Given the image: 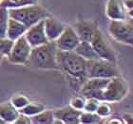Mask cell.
Segmentation results:
<instances>
[{
	"instance_id": "6da1fadb",
	"label": "cell",
	"mask_w": 133,
	"mask_h": 124,
	"mask_svg": "<svg viewBox=\"0 0 133 124\" xmlns=\"http://www.w3.org/2000/svg\"><path fill=\"white\" fill-rule=\"evenodd\" d=\"M55 41H50L39 47H32L27 65L39 69H59L57 63Z\"/></svg>"
},
{
	"instance_id": "7a4b0ae2",
	"label": "cell",
	"mask_w": 133,
	"mask_h": 124,
	"mask_svg": "<svg viewBox=\"0 0 133 124\" xmlns=\"http://www.w3.org/2000/svg\"><path fill=\"white\" fill-rule=\"evenodd\" d=\"M57 63L59 69L65 72L69 77L81 79L86 81L87 77V64L88 61L74 50L71 51H62L57 52Z\"/></svg>"
},
{
	"instance_id": "3957f363",
	"label": "cell",
	"mask_w": 133,
	"mask_h": 124,
	"mask_svg": "<svg viewBox=\"0 0 133 124\" xmlns=\"http://www.w3.org/2000/svg\"><path fill=\"white\" fill-rule=\"evenodd\" d=\"M8 11L11 18L20 21L27 28H30L34 24L50 16L43 7L33 4L16 7V8H9Z\"/></svg>"
},
{
	"instance_id": "277c9868",
	"label": "cell",
	"mask_w": 133,
	"mask_h": 124,
	"mask_svg": "<svg viewBox=\"0 0 133 124\" xmlns=\"http://www.w3.org/2000/svg\"><path fill=\"white\" fill-rule=\"evenodd\" d=\"M117 76H120V75L119 70L116 66V63L103 60L101 58L88 61V64H87L88 79L89 78L111 79Z\"/></svg>"
},
{
	"instance_id": "5b68a950",
	"label": "cell",
	"mask_w": 133,
	"mask_h": 124,
	"mask_svg": "<svg viewBox=\"0 0 133 124\" xmlns=\"http://www.w3.org/2000/svg\"><path fill=\"white\" fill-rule=\"evenodd\" d=\"M108 31L115 40L120 43L133 46V18L123 20H111Z\"/></svg>"
},
{
	"instance_id": "8992f818",
	"label": "cell",
	"mask_w": 133,
	"mask_h": 124,
	"mask_svg": "<svg viewBox=\"0 0 133 124\" xmlns=\"http://www.w3.org/2000/svg\"><path fill=\"white\" fill-rule=\"evenodd\" d=\"M128 93V84L127 81L120 76L111 78L104 90V100L108 102H117L122 100Z\"/></svg>"
},
{
	"instance_id": "52a82bcc",
	"label": "cell",
	"mask_w": 133,
	"mask_h": 124,
	"mask_svg": "<svg viewBox=\"0 0 133 124\" xmlns=\"http://www.w3.org/2000/svg\"><path fill=\"white\" fill-rule=\"evenodd\" d=\"M32 47L29 44L25 35L14 42L11 52L9 53L8 60L14 64H27L31 56Z\"/></svg>"
},
{
	"instance_id": "ba28073f",
	"label": "cell",
	"mask_w": 133,
	"mask_h": 124,
	"mask_svg": "<svg viewBox=\"0 0 133 124\" xmlns=\"http://www.w3.org/2000/svg\"><path fill=\"white\" fill-rule=\"evenodd\" d=\"M91 45L96 53L98 54L100 58L103 60H107V61L112 62V63H116V54L113 48L108 44L107 40L105 39L103 35L102 31L98 28L94 36L91 40Z\"/></svg>"
},
{
	"instance_id": "9c48e42d",
	"label": "cell",
	"mask_w": 133,
	"mask_h": 124,
	"mask_svg": "<svg viewBox=\"0 0 133 124\" xmlns=\"http://www.w3.org/2000/svg\"><path fill=\"white\" fill-rule=\"evenodd\" d=\"M80 41V38L77 35L73 27L66 26L61 35L55 40V44L58 50L71 51L76 48Z\"/></svg>"
},
{
	"instance_id": "30bf717a",
	"label": "cell",
	"mask_w": 133,
	"mask_h": 124,
	"mask_svg": "<svg viewBox=\"0 0 133 124\" xmlns=\"http://www.w3.org/2000/svg\"><path fill=\"white\" fill-rule=\"evenodd\" d=\"M25 37L27 41L29 42V44L32 47H39V46H42L50 42L46 34V31H45L44 20L28 28L25 33Z\"/></svg>"
},
{
	"instance_id": "8fae6325",
	"label": "cell",
	"mask_w": 133,
	"mask_h": 124,
	"mask_svg": "<svg viewBox=\"0 0 133 124\" xmlns=\"http://www.w3.org/2000/svg\"><path fill=\"white\" fill-rule=\"evenodd\" d=\"M73 28L81 41L91 42L95 32L98 30L96 23L90 20H80L74 24Z\"/></svg>"
},
{
	"instance_id": "7c38bea8",
	"label": "cell",
	"mask_w": 133,
	"mask_h": 124,
	"mask_svg": "<svg viewBox=\"0 0 133 124\" xmlns=\"http://www.w3.org/2000/svg\"><path fill=\"white\" fill-rule=\"evenodd\" d=\"M82 111L76 110L71 106H66L53 111L54 119H59L62 123L77 124L80 123V116Z\"/></svg>"
},
{
	"instance_id": "4fadbf2b",
	"label": "cell",
	"mask_w": 133,
	"mask_h": 124,
	"mask_svg": "<svg viewBox=\"0 0 133 124\" xmlns=\"http://www.w3.org/2000/svg\"><path fill=\"white\" fill-rule=\"evenodd\" d=\"M44 22L45 31H46V34H47L49 41H55L61 35L66 27L65 24L51 16H48L47 18H45Z\"/></svg>"
},
{
	"instance_id": "5bb4252c",
	"label": "cell",
	"mask_w": 133,
	"mask_h": 124,
	"mask_svg": "<svg viewBox=\"0 0 133 124\" xmlns=\"http://www.w3.org/2000/svg\"><path fill=\"white\" fill-rule=\"evenodd\" d=\"M125 7L120 0H108L105 14L110 20H123L127 18Z\"/></svg>"
},
{
	"instance_id": "9a60e30c",
	"label": "cell",
	"mask_w": 133,
	"mask_h": 124,
	"mask_svg": "<svg viewBox=\"0 0 133 124\" xmlns=\"http://www.w3.org/2000/svg\"><path fill=\"white\" fill-rule=\"evenodd\" d=\"M19 114V110L14 107L11 101L0 104V118L5 123H14Z\"/></svg>"
},
{
	"instance_id": "2e32d148",
	"label": "cell",
	"mask_w": 133,
	"mask_h": 124,
	"mask_svg": "<svg viewBox=\"0 0 133 124\" xmlns=\"http://www.w3.org/2000/svg\"><path fill=\"white\" fill-rule=\"evenodd\" d=\"M27 30H28V28L23 23L10 17L8 31H7V38L11 39L12 41H15L18 38H20L21 36L25 35Z\"/></svg>"
},
{
	"instance_id": "e0dca14e",
	"label": "cell",
	"mask_w": 133,
	"mask_h": 124,
	"mask_svg": "<svg viewBox=\"0 0 133 124\" xmlns=\"http://www.w3.org/2000/svg\"><path fill=\"white\" fill-rule=\"evenodd\" d=\"M74 51L77 54H79L81 57L86 59L87 61L95 60V59L100 58L99 56H98V54L96 53V51L94 50V48H93L90 42L80 41V43L78 44V46L76 47Z\"/></svg>"
},
{
	"instance_id": "ac0fdd59",
	"label": "cell",
	"mask_w": 133,
	"mask_h": 124,
	"mask_svg": "<svg viewBox=\"0 0 133 124\" xmlns=\"http://www.w3.org/2000/svg\"><path fill=\"white\" fill-rule=\"evenodd\" d=\"M110 79H104V78H89L84 83L81 91H88V90H104L109 83Z\"/></svg>"
},
{
	"instance_id": "d6986e66",
	"label": "cell",
	"mask_w": 133,
	"mask_h": 124,
	"mask_svg": "<svg viewBox=\"0 0 133 124\" xmlns=\"http://www.w3.org/2000/svg\"><path fill=\"white\" fill-rule=\"evenodd\" d=\"M31 123L34 124H51L54 120L53 111L44 110L31 118Z\"/></svg>"
},
{
	"instance_id": "ffe728a7",
	"label": "cell",
	"mask_w": 133,
	"mask_h": 124,
	"mask_svg": "<svg viewBox=\"0 0 133 124\" xmlns=\"http://www.w3.org/2000/svg\"><path fill=\"white\" fill-rule=\"evenodd\" d=\"M44 110H45V106L42 103L30 101L25 107L22 108L21 110H19V112L21 114H24L26 116L31 118V116H35V115H37V114H39L40 112H42V111Z\"/></svg>"
},
{
	"instance_id": "44dd1931",
	"label": "cell",
	"mask_w": 133,
	"mask_h": 124,
	"mask_svg": "<svg viewBox=\"0 0 133 124\" xmlns=\"http://www.w3.org/2000/svg\"><path fill=\"white\" fill-rule=\"evenodd\" d=\"M9 19L10 15H9L8 8L0 7V38L7 37Z\"/></svg>"
},
{
	"instance_id": "7402d4cb",
	"label": "cell",
	"mask_w": 133,
	"mask_h": 124,
	"mask_svg": "<svg viewBox=\"0 0 133 124\" xmlns=\"http://www.w3.org/2000/svg\"><path fill=\"white\" fill-rule=\"evenodd\" d=\"M102 120V118L96 112H86L84 111L81 113L80 123L85 124H94L99 123Z\"/></svg>"
},
{
	"instance_id": "603a6c76",
	"label": "cell",
	"mask_w": 133,
	"mask_h": 124,
	"mask_svg": "<svg viewBox=\"0 0 133 124\" xmlns=\"http://www.w3.org/2000/svg\"><path fill=\"white\" fill-rule=\"evenodd\" d=\"M110 103L111 102L105 101V100L100 101V104L97 108L96 113L101 118H108L112 114V105Z\"/></svg>"
},
{
	"instance_id": "cb8c5ba5",
	"label": "cell",
	"mask_w": 133,
	"mask_h": 124,
	"mask_svg": "<svg viewBox=\"0 0 133 124\" xmlns=\"http://www.w3.org/2000/svg\"><path fill=\"white\" fill-rule=\"evenodd\" d=\"M11 102L14 104V107L17 108L18 110H21L30 102V99L24 95H16V96H14L11 98Z\"/></svg>"
},
{
	"instance_id": "d4e9b609",
	"label": "cell",
	"mask_w": 133,
	"mask_h": 124,
	"mask_svg": "<svg viewBox=\"0 0 133 124\" xmlns=\"http://www.w3.org/2000/svg\"><path fill=\"white\" fill-rule=\"evenodd\" d=\"M12 40L9 38H0V52L4 56H8L9 53L11 52V49L14 45Z\"/></svg>"
},
{
	"instance_id": "484cf974",
	"label": "cell",
	"mask_w": 133,
	"mask_h": 124,
	"mask_svg": "<svg viewBox=\"0 0 133 124\" xmlns=\"http://www.w3.org/2000/svg\"><path fill=\"white\" fill-rule=\"evenodd\" d=\"M86 98L81 95V96H76L73 97L70 100V106L72 108H74L76 110L79 111H84L85 108V104H86Z\"/></svg>"
},
{
	"instance_id": "4316f807",
	"label": "cell",
	"mask_w": 133,
	"mask_h": 124,
	"mask_svg": "<svg viewBox=\"0 0 133 124\" xmlns=\"http://www.w3.org/2000/svg\"><path fill=\"white\" fill-rule=\"evenodd\" d=\"M99 104L100 100L93 99V98H89V99H86V104H85L84 111H86V112H96Z\"/></svg>"
},
{
	"instance_id": "83f0119b",
	"label": "cell",
	"mask_w": 133,
	"mask_h": 124,
	"mask_svg": "<svg viewBox=\"0 0 133 124\" xmlns=\"http://www.w3.org/2000/svg\"><path fill=\"white\" fill-rule=\"evenodd\" d=\"M15 124H31V119L30 116H26L24 114H19L18 118L16 119V120L14 121Z\"/></svg>"
},
{
	"instance_id": "f1b7e54d",
	"label": "cell",
	"mask_w": 133,
	"mask_h": 124,
	"mask_svg": "<svg viewBox=\"0 0 133 124\" xmlns=\"http://www.w3.org/2000/svg\"><path fill=\"white\" fill-rule=\"evenodd\" d=\"M125 7L128 10H132L133 9V0H125Z\"/></svg>"
},
{
	"instance_id": "f546056e",
	"label": "cell",
	"mask_w": 133,
	"mask_h": 124,
	"mask_svg": "<svg viewBox=\"0 0 133 124\" xmlns=\"http://www.w3.org/2000/svg\"><path fill=\"white\" fill-rule=\"evenodd\" d=\"M124 119H125L128 123L133 124V116L132 115H125V116H124Z\"/></svg>"
},
{
	"instance_id": "4dcf8cb0",
	"label": "cell",
	"mask_w": 133,
	"mask_h": 124,
	"mask_svg": "<svg viewBox=\"0 0 133 124\" xmlns=\"http://www.w3.org/2000/svg\"><path fill=\"white\" fill-rule=\"evenodd\" d=\"M128 16H129V17H132V18H133V9H132V10H128Z\"/></svg>"
},
{
	"instance_id": "1f68e13d",
	"label": "cell",
	"mask_w": 133,
	"mask_h": 124,
	"mask_svg": "<svg viewBox=\"0 0 133 124\" xmlns=\"http://www.w3.org/2000/svg\"><path fill=\"white\" fill-rule=\"evenodd\" d=\"M3 57H4V55H3L2 53L0 52V63H1V61H2V59H3Z\"/></svg>"
},
{
	"instance_id": "d6a6232c",
	"label": "cell",
	"mask_w": 133,
	"mask_h": 124,
	"mask_svg": "<svg viewBox=\"0 0 133 124\" xmlns=\"http://www.w3.org/2000/svg\"><path fill=\"white\" fill-rule=\"evenodd\" d=\"M3 123H5V122L3 121L2 119H1V118H0V124H3Z\"/></svg>"
}]
</instances>
